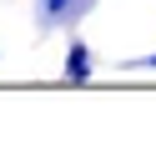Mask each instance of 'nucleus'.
Segmentation results:
<instances>
[{
	"label": "nucleus",
	"instance_id": "obj_1",
	"mask_svg": "<svg viewBox=\"0 0 156 161\" xmlns=\"http://www.w3.org/2000/svg\"><path fill=\"white\" fill-rule=\"evenodd\" d=\"M65 80H91V45L86 40H70V50H65Z\"/></svg>",
	"mask_w": 156,
	"mask_h": 161
},
{
	"label": "nucleus",
	"instance_id": "obj_2",
	"mask_svg": "<svg viewBox=\"0 0 156 161\" xmlns=\"http://www.w3.org/2000/svg\"><path fill=\"white\" fill-rule=\"evenodd\" d=\"M70 5H75V0H45V25H55V20H60Z\"/></svg>",
	"mask_w": 156,
	"mask_h": 161
},
{
	"label": "nucleus",
	"instance_id": "obj_3",
	"mask_svg": "<svg viewBox=\"0 0 156 161\" xmlns=\"http://www.w3.org/2000/svg\"><path fill=\"white\" fill-rule=\"evenodd\" d=\"M141 65H156V55H146V60H141Z\"/></svg>",
	"mask_w": 156,
	"mask_h": 161
}]
</instances>
